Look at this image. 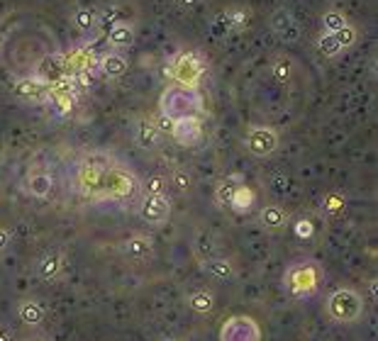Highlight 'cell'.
Returning <instances> with one entry per match:
<instances>
[{
	"mask_svg": "<svg viewBox=\"0 0 378 341\" xmlns=\"http://www.w3.org/2000/svg\"><path fill=\"white\" fill-rule=\"evenodd\" d=\"M191 183H193L191 171L183 169V166H178V169L171 173V188L176 192H188L191 190Z\"/></svg>",
	"mask_w": 378,
	"mask_h": 341,
	"instance_id": "obj_29",
	"label": "cell"
},
{
	"mask_svg": "<svg viewBox=\"0 0 378 341\" xmlns=\"http://www.w3.org/2000/svg\"><path fill=\"white\" fill-rule=\"evenodd\" d=\"M245 146L254 159H268L278 149V132L266 125H254L247 130Z\"/></svg>",
	"mask_w": 378,
	"mask_h": 341,
	"instance_id": "obj_7",
	"label": "cell"
},
{
	"mask_svg": "<svg viewBox=\"0 0 378 341\" xmlns=\"http://www.w3.org/2000/svg\"><path fill=\"white\" fill-rule=\"evenodd\" d=\"M101 73L106 78H110V81H117V78H122L125 73L129 71V61H127V56L125 54H120L117 49H112V52H108V54H103V59H101Z\"/></svg>",
	"mask_w": 378,
	"mask_h": 341,
	"instance_id": "obj_14",
	"label": "cell"
},
{
	"mask_svg": "<svg viewBox=\"0 0 378 341\" xmlns=\"http://www.w3.org/2000/svg\"><path fill=\"white\" fill-rule=\"evenodd\" d=\"M73 93H76V86H73L71 76L59 78L57 83L49 86V103L54 105L57 115H68L73 110Z\"/></svg>",
	"mask_w": 378,
	"mask_h": 341,
	"instance_id": "obj_11",
	"label": "cell"
},
{
	"mask_svg": "<svg viewBox=\"0 0 378 341\" xmlns=\"http://www.w3.org/2000/svg\"><path fill=\"white\" fill-rule=\"evenodd\" d=\"M134 139L142 149H154L161 139V132H159L157 122L149 120V117H139L137 120V132H134Z\"/></svg>",
	"mask_w": 378,
	"mask_h": 341,
	"instance_id": "obj_18",
	"label": "cell"
},
{
	"mask_svg": "<svg viewBox=\"0 0 378 341\" xmlns=\"http://www.w3.org/2000/svg\"><path fill=\"white\" fill-rule=\"evenodd\" d=\"M8 244H10V234L3 229V227H0V251L8 249Z\"/></svg>",
	"mask_w": 378,
	"mask_h": 341,
	"instance_id": "obj_37",
	"label": "cell"
},
{
	"mask_svg": "<svg viewBox=\"0 0 378 341\" xmlns=\"http://www.w3.org/2000/svg\"><path fill=\"white\" fill-rule=\"evenodd\" d=\"M171 137L181 146H196L203 137V122L198 115H186L176 117L171 125Z\"/></svg>",
	"mask_w": 378,
	"mask_h": 341,
	"instance_id": "obj_10",
	"label": "cell"
},
{
	"mask_svg": "<svg viewBox=\"0 0 378 341\" xmlns=\"http://www.w3.org/2000/svg\"><path fill=\"white\" fill-rule=\"evenodd\" d=\"M73 24H76L81 32H91L98 24V13L91 8H78L76 13H73Z\"/></svg>",
	"mask_w": 378,
	"mask_h": 341,
	"instance_id": "obj_27",
	"label": "cell"
},
{
	"mask_svg": "<svg viewBox=\"0 0 378 341\" xmlns=\"http://www.w3.org/2000/svg\"><path fill=\"white\" fill-rule=\"evenodd\" d=\"M356 37H359V34H356V29L351 27V24L342 27L340 32H335V39H337V42H340V47H342V49L354 47V44H356Z\"/></svg>",
	"mask_w": 378,
	"mask_h": 341,
	"instance_id": "obj_33",
	"label": "cell"
},
{
	"mask_svg": "<svg viewBox=\"0 0 378 341\" xmlns=\"http://www.w3.org/2000/svg\"><path fill=\"white\" fill-rule=\"evenodd\" d=\"M159 341H181V339H176V337H163V339H159Z\"/></svg>",
	"mask_w": 378,
	"mask_h": 341,
	"instance_id": "obj_40",
	"label": "cell"
},
{
	"mask_svg": "<svg viewBox=\"0 0 378 341\" xmlns=\"http://www.w3.org/2000/svg\"><path fill=\"white\" fill-rule=\"evenodd\" d=\"M203 100L198 91L191 88H166L161 96V115H168L171 120L201 112Z\"/></svg>",
	"mask_w": 378,
	"mask_h": 341,
	"instance_id": "obj_5",
	"label": "cell"
},
{
	"mask_svg": "<svg viewBox=\"0 0 378 341\" xmlns=\"http://www.w3.org/2000/svg\"><path fill=\"white\" fill-rule=\"evenodd\" d=\"M203 268L208 271L210 275H215V278L220 280H227V278H235V264L227 259H217V256H212V259H205L203 261Z\"/></svg>",
	"mask_w": 378,
	"mask_h": 341,
	"instance_id": "obj_24",
	"label": "cell"
},
{
	"mask_svg": "<svg viewBox=\"0 0 378 341\" xmlns=\"http://www.w3.org/2000/svg\"><path fill=\"white\" fill-rule=\"evenodd\" d=\"M186 303L188 308H191V312L210 315L212 310H215V293H210V290H193L186 298Z\"/></svg>",
	"mask_w": 378,
	"mask_h": 341,
	"instance_id": "obj_22",
	"label": "cell"
},
{
	"mask_svg": "<svg viewBox=\"0 0 378 341\" xmlns=\"http://www.w3.org/2000/svg\"><path fill=\"white\" fill-rule=\"evenodd\" d=\"M327 315L337 324H351L364 315V298L354 288H337L330 293L325 305Z\"/></svg>",
	"mask_w": 378,
	"mask_h": 341,
	"instance_id": "obj_2",
	"label": "cell"
},
{
	"mask_svg": "<svg viewBox=\"0 0 378 341\" xmlns=\"http://www.w3.org/2000/svg\"><path fill=\"white\" fill-rule=\"evenodd\" d=\"M64 271V256L61 251H49V254H44L42 259L37 261V275L42 280H57L59 275H61Z\"/></svg>",
	"mask_w": 378,
	"mask_h": 341,
	"instance_id": "obj_17",
	"label": "cell"
},
{
	"mask_svg": "<svg viewBox=\"0 0 378 341\" xmlns=\"http://www.w3.org/2000/svg\"><path fill=\"white\" fill-rule=\"evenodd\" d=\"M193 249H196V256L201 261L205 259H212V254H215V244H212V239L208 234H198L196 236V244H193Z\"/></svg>",
	"mask_w": 378,
	"mask_h": 341,
	"instance_id": "obj_31",
	"label": "cell"
},
{
	"mask_svg": "<svg viewBox=\"0 0 378 341\" xmlns=\"http://www.w3.org/2000/svg\"><path fill=\"white\" fill-rule=\"evenodd\" d=\"M252 205H254V190H252L249 185H245V183H242V185L235 190V195H232L230 207L242 215V212H249Z\"/></svg>",
	"mask_w": 378,
	"mask_h": 341,
	"instance_id": "obj_26",
	"label": "cell"
},
{
	"mask_svg": "<svg viewBox=\"0 0 378 341\" xmlns=\"http://www.w3.org/2000/svg\"><path fill=\"white\" fill-rule=\"evenodd\" d=\"M166 185L168 181L163 176H149V181L144 183V190H147V195H163Z\"/></svg>",
	"mask_w": 378,
	"mask_h": 341,
	"instance_id": "obj_34",
	"label": "cell"
},
{
	"mask_svg": "<svg viewBox=\"0 0 378 341\" xmlns=\"http://www.w3.org/2000/svg\"><path fill=\"white\" fill-rule=\"evenodd\" d=\"M120 251L132 261H147V259H152V254H154V241H152V236L134 234L122 241Z\"/></svg>",
	"mask_w": 378,
	"mask_h": 341,
	"instance_id": "obj_13",
	"label": "cell"
},
{
	"mask_svg": "<svg viewBox=\"0 0 378 341\" xmlns=\"http://www.w3.org/2000/svg\"><path fill=\"white\" fill-rule=\"evenodd\" d=\"M139 217L147 225H163L171 217V200L166 195H147L139 202Z\"/></svg>",
	"mask_w": 378,
	"mask_h": 341,
	"instance_id": "obj_9",
	"label": "cell"
},
{
	"mask_svg": "<svg viewBox=\"0 0 378 341\" xmlns=\"http://www.w3.org/2000/svg\"><path fill=\"white\" fill-rule=\"evenodd\" d=\"M320 266L312 261H296L283 273V288L291 298H310L320 288Z\"/></svg>",
	"mask_w": 378,
	"mask_h": 341,
	"instance_id": "obj_1",
	"label": "cell"
},
{
	"mask_svg": "<svg viewBox=\"0 0 378 341\" xmlns=\"http://www.w3.org/2000/svg\"><path fill=\"white\" fill-rule=\"evenodd\" d=\"M296 20H293V15L288 13V10H276V13L271 15V29L276 34H281L283 29L288 27V24H293Z\"/></svg>",
	"mask_w": 378,
	"mask_h": 341,
	"instance_id": "obj_32",
	"label": "cell"
},
{
	"mask_svg": "<svg viewBox=\"0 0 378 341\" xmlns=\"http://www.w3.org/2000/svg\"><path fill=\"white\" fill-rule=\"evenodd\" d=\"M15 96L24 103H32V105H39V103L49 100V83H44L42 78L29 76V78H20L15 83Z\"/></svg>",
	"mask_w": 378,
	"mask_h": 341,
	"instance_id": "obj_12",
	"label": "cell"
},
{
	"mask_svg": "<svg viewBox=\"0 0 378 341\" xmlns=\"http://www.w3.org/2000/svg\"><path fill=\"white\" fill-rule=\"evenodd\" d=\"M259 225L266 232H281L288 225V210L281 205H263L259 210Z\"/></svg>",
	"mask_w": 378,
	"mask_h": 341,
	"instance_id": "obj_16",
	"label": "cell"
},
{
	"mask_svg": "<svg viewBox=\"0 0 378 341\" xmlns=\"http://www.w3.org/2000/svg\"><path fill=\"white\" fill-rule=\"evenodd\" d=\"M312 234H315V227H312V222L305 220V217H300V220L296 222V236H298V239H310Z\"/></svg>",
	"mask_w": 378,
	"mask_h": 341,
	"instance_id": "obj_35",
	"label": "cell"
},
{
	"mask_svg": "<svg viewBox=\"0 0 378 341\" xmlns=\"http://www.w3.org/2000/svg\"><path fill=\"white\" fill-rule=\"evenodd\" d=\"M44 305L39 303V300H22V303L17 305V317L20 322L24 324V327H39V324L44 322Z\"/></svg>",
	"mask_w": 378,
	"mask_h": 341,
	"instance_id": "obj_19",
	"label": "cell"
},
{
	"mask_svg": "<svg viewBox=\"0 0 378 341\" xmlns=\"http://www.w3.org/2000/svg\"><path fill=\"white\" fill-rule=\"evenodd\" d=\"M315 47H317V54L325 56V59H335L344 52V49L340 47V42L335 39V34H330V32H322L320 37H317Z\"/></svg>",
	"mask_w": 378,
	"mask_h": 341,
	"instance_id": "obj_25",
	"label": "cell"
},
{
	"mask_svg": "<svg viewBox=\"0 0 378 341\" xmlns=\"http://www.w3.org/2000/svg\"><path fill=\"white\" fill-rule=\"evenodd\" d=\"M178 3H181L183 8H196V5H201V0H178Z\"/></svg>",
	"mask_w": 378,
	"mask_h": 341,
	"instance_id": "obj_39",
	"label": "cell"
},
{
	"mask_svg": "<svg viewBox=\"0 0 378 341\" xmlns=\"http://www.w3.org/2000/svg\"><path fill=\"white\" fill-rule=\"evenodd\" d=\"M347 15L342 13V10H327L325 15H322V27H325V32L335 34L340 32L342 27H347Z\"/></svg>",
	"mask_w": 378,
	"mask_h": 341,
	"instance_id": "obj_28",
	"label": "cell"
},
{
	"mask_svg": "<svg viewBox=\"0 0 378 341\" xmlns=\"http://www.w3.org/2000/svg\"><path fill=\"white\" fill-rule=\"evenodd\" d=\"M281 39H283V42H286V44H293V42H298V39H300V27H298L296 22H293V24H288V27H286V29H283V32H281Z\"/></svg>",
	"mask_w": 378,
	"mask_h": 341,
	"instance_id": "obj_36",
	"label": "cell"
},
{
	"mask_svg": "<svg viewBox=\"0 0 378 341\" xmlns=\"http://www.w3.org/2000/svg\"><path fill=\"white\" fill-rule=\"evenodd\" d=\"M137 192H139L137 178H134L127 169H122V166H117L115 161H112V164L106 169V176H103L101 197L115 200V202H127V200H132Z\"/></svg>",
	"mask_w": 378,
	"mask_h": 341,
	"instance_id": "obj_4",
	"label": "cell"
},
{
	"mask_svg": "<svg viewBox=\"0 0 378 341\" xmlns=\"http://www.w3.org/2000/svg\"><path fill=\"white\" fill-rule=\"evenodd\" d=\"M108 42H110V47H115L117 52L120 49H127L134 44V27L129 22H115L110 27V32H108Z\"/></svg>",
	"mask_w": 378,
	"mask_h": 341,
	"instance_id": "obj_21",
	"label": "cell"
},
{
	"mask_svg": "<svg viewBox=\"0 0 378 341\" xmlns=\"http://www.w3.org/2000/svg\"><path fill=\"white\" fill-rule=\"evenodd\" d=\"M242 176H225V178H220L217 181V185H215V200H217V205H222V207H227L232 202V195H235V190L242 185Z\"/></svg>",
	"mask_w": 378,
	"mask_h": 341,
	"instance_id": "obj_23",
	"label": "cell"
},
{
	"mask_svg": "<svg viewBox=\"0 0 378 341\" xmlns=\"http://www.w3.org/2000/svg\"><path fill=\"white\" fill-rule=\"evenodd\" d=\"M112 164L110 156L103 154H91L81 161L76 171V188L81 195L88 197H101L103 190V176H106V169Z\"/></svg>",
	"mask_w": 378,
	"mask_h": 341,
	"instance_id": "obj_3",
	"label": "cell"
},
{
	"mask_svg": "<svg viewBox=\"0 0 378 341\" xmlns=\"http://www.w3.org/2000/svg\"><path fill=\"white\" fill-rule=\"evenodd\" d=\"M220 341H261V332H259L256 322L245 315L227 319L225 327L220 332Z\"/></svg>",
	"mask_w": 378,
	"mask_h": 341,
	"instance_id": "obj_8",
	"label": "cell"
},
{
	"mask_svg": "<svg viewBox=\"0 0 378 341\" xmlns=\"http://www.w3.org/2000/svg\"><path fill=\"white\" fill-rule=\"evenodd\" d=\"M0 341H15L8 327H0Z\"/></svg>",
	"mask_w": 378,
	"mask_h": 341,
	"instance_id": "obj_38",
	"label": "cell"
},
{
	"mask_svg": "<svg viewBox=\"0 0 378 341\" xmlns=\"http://www.w3.org/2000/svg\"><path fill=\"white\" fill-rule=\"evenodd\" d=\"M27 190H29V195L37 197V200H47L54 190V178L49 176L47 171L32 173V176L27 178Z\"/></svg>",
	"mask_w": 378,
	"mask_h": 341,
	"instance_id": "obj_20",
	"label": "cell"
},
{
	"mask_svg": "<svg viewBox=\"0 0 378 341\" xmlns=\"http://www.w3.org/2000/svg\"><path fill=\"white\" fill-rule=\"evenodd\" d=\"M271 73H273V78H276V81H281V83L291 81V73H293V63H291V59L278 56L276 61L271 63Z\"/></svg>",
	"mask_w": 378,
	"mask_h": 341,
	"instance_id": "obj_30",
	"label": "cell"
},
{
	"mask_svg": "<svg viewBox=\"0 0 378 341\" xmlns=\"http://www.w3.org/2000/svg\"><path fill=\"white\" fill-rule=\"evenodd\" d=\"M34 76L37 78H42L44 83H57L59 78H64L66 76V68H64V56H44L42 61L37 63V68H34Z\"/></svg>",
	"mask_w": 378,
	"mask_h": 341,
	"instance_id": "obj_15",
	"label": "cell"
},
{
	"mask_svg": "<svg viewBox=\"0 0 378 341\" xmlns=\"http://www.w3.org/2000/svg\"><path fill=\"white\" fill-rule=\"evenodd\" d=\"M24 341H47V339H42V337H32V339H24Z\"/></svg>",
	"mask_w": 378,
	"mask_h": 341,
	"instance_id": "obj_41",
	"label": "cell"
},
{
	"mask_svg": "<svg viewBox=\"0 0 378 341\" xmlns=\"http://www.w3.org/2000/svg\"><path fill=\"white\" fill-rule=\"evenodd\" d=\"M168 71H171V76L181 83V88L198 91V86H201V81H203V73H205V63H203L201 54L181 52L171 59Z\"/></svg>",
	"mask_w": 378,
	"mask_h": 341,
	"instance_id": "obj_6",
	"label": "cell"
}]
</instances>
